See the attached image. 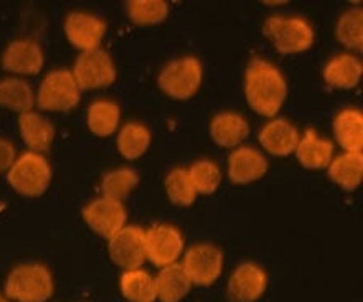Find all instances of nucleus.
Here are the masks:
<instances>
[{
    "label": "nucleus",
    "instance_id": "nucleus-1",
    "mask_svg": "<svg viewBox=\"0 0 363 302\" xmlns=\"http://www.w3.org/2000/svg\"><path fill=\"white\" fill-rule=\"evenodd\" d=\"M245 93L248 104L256 113L272 118L287 96V84L274 65L261 58L251 60L246 69Z\"/></svg>",
    "mask_w": 363,
    "mask_h": 302
},
{
    "label": "nucleus",
    "instance_id": "nucleus-2",
    "mask_svg": "<svg viewBox=\"0 0 363 302\" xmlns=\"http://www.w3.org/2000/svg\"><path fill=\"white\" fill-rule=\"evenodd\" d=\"M53 291V276L40 263L15 266L5 281V296L15 302H47Z\"/></svg>",
    "mask_w": 363,
    "mask_h": 302
},
{
    "label": "nucleus",
    "instance_id": "nucleus-3",
    "mask_svg": "<svg viewBox=\"0 0 363 302\" xmlns=\"http://www.w3.org/2000/svg\"><path fill=\"white\" fill-rule=\"evenodd\" d=\"M7 180L20 195L40 197L52 182V167L42 154L25 152L7 172Z\"/></svg>",
    "mask_w": 363,
    "mask_h": 302
},
{
    "label": "nucleus",
    "instance_id": "nucleus-4",
    "mask_svg": "<svg viewBox=\"0 0 363 302\" xmlns=\"http://www.w3.org/2000/svg\"><path fill=\"white\" fill-rule=\"evenodd\" d=\"M263 32L282 55L306 52L314 43V30L301 17H271Z\"/></svg>",
    "mask_w": 363,
    "mask_h": 302
},
{
    "label": "nucleus",
    "instance_id": "nucleus-5",
    "mask_svg": "<svg viewBox=\"0 0 363 302\" xmlns=\"http://www.w3.org/2000/svg\"><path fill=\"white\" fill-rule=\"evenodd\" d=\"M201 63L195 57L170 62L159 74V88L174 99H190L201 84Z\"/></svg>",
    "mask_w": 363,
    "mask_h": 302
},
{
    "label": "nucleus",
    "instance_id": "nucleus-6",
    "mask_svg": "<svg viewBox=\"0 0 363 302\" xmlns=\"http://www.w3.org/2000/svg\"><path fill=\"white\" fill-rule=\"evenodd\" d=\"M77 79L68 69H55L40 84L37 104L43 111H72L79 103Z\"/></svg>",
    "mask_w": 363,
    "mask_h": 302
},
{
    "label": "nucleus",
    "instance_id": "nucleus-7",
    "mask_svg": "<svg viewBox=\"0 0 363 302\" xmlns=\"http://www.w3.org/2000/svg\"><path fill=\"white\" fill-rule=\"evenodd\" d=\"M182 268L185 269L191 286H211L223 271V253L213 245H195L186 251Z\"/></svg>",
    "mask_w": 363,
    "mask_h": 302
},
{
    "label": "nucleus",
    "instance_id": "nucleus-8",
    "mask_svg": "<svg viewBox=\"0 0 363 302\" xmlns=\"http://www.w3.org/2000/svg\"><path fill=\"white\" fill-rule=\"evenodd\" d=\"M72 73L79 89L108 88L116 82L113 60L101 48L79 55Z\"/></svg>",
    "mask_w": 363,
    "mask_h": 302
},
{
    "label": "nucleus",
    "instance_id": "nucleus-9",
    "mask_svg": "<svg viewBox=\"0 0 363 302\" xmlns=\"http://www.w3.org/2000/svg\"><path fill=\"white\" fill-rule=\"evenodd\" d=\"M109 256L124 271L139 269L145 263V231L140 226H124L109 238Z\"/></svg>",
    "mask_w": 363,
    "mask_h": 302
},
{
    "label": "nucleus",
    "instance_id": "nucleus-10",
    "mask_svg": "<svg viewBox=\"0 0 363 302\" xmlns=\"http://www.w3.org/2000/svg\"><path fill=\"white\" fill-rule=\"evenodd\" d=\"M184 236L175 226L155 225L145 231V255L150 263L165 268L184 253Z\"/></svg>",
    "mask_w": 363,
    "mask_h": 302
},
{
    "label": "nucleus",
    "instance_id": "nucleus-11",
    "mask_svg": "<svg viewBox=\"0 0 363 302\" xmlns=\"http://www.w3.org/2000/svg\"><path fill=\"white\" fill-rule=\"evenodd\" d=\"M83 218L94 233L104 236V238H113L125 226L128 213L121 201L101 197L84 206Z\"/></svg>",
    "mask_w": 363,
    "mask_h": 302
},
{
    "label": "nucleus",
    "instance_id": "nucleus-12",
    "mask_svg": "<svg viewBox=\"0 0 363 302\" xmlns=\"http://www.w3.org/2000/svg\"><path fill=\"white\" fill-rule=\"evenodd\" d=\"M268 276L261 266L243 263L233 271L228 281V296L233 302H256L266 293Z\"/></svg>",
    "mask_w": 363,
    "mask_h": 302
},
{
    "label": "nucleus",
    "instance_id": "nucleus-13",
    "mask_svg": "<svg viewBox=\"0 0 363 302\" xmlns=\"http://www.w3.org/2000/svg\"><path fill=\"white\" fill-rule=\"evenodd\" d=\"M65 33L73 47L82 52H91L99 48L101 40L106 33V23L91 13L73 12L65 22Z\"/></svg>",
    "mask_w": 363,
    "mask_h": 302
},
{
    "label": "nucleus",
    "instance_id": "nucleus-14",
    "mask_svg": "<svg viewBox=\"0 0 363 302\" xmlns=\"http://www.w3.org/2000/svg\"><path fill=\"white\" fill-rule=\"evenodd\" d=\"M2 67L17 74H37L43 68L42 47L30 38L15 40L5 48Z\"/></svg>",
    "mask_w": 363,
    "mask_h": 302
},
{
    "label": "nucleus",
    "instance_id": "nucleus-15",
    "mask_svg": "<svg viewBox=\"0 0 363 302\" xmlns=\"http://www.w3.org/2000/svg\"><path fill=\"white\" fill-rule=\"evenodd\" d=\"M268 170L264 155L253 147H241L230 155L228 175L233 184H251Z\"/></svg>",
    "mask_w": 363,
    "mask_h": 302
},
{
    "label": "nucleus",
    "instance_id": "nucleus-16",
    "mask_svg": "<svg viewBox=\"0 0 363 302\" xmlns=\"http://www.w3.org/2000/svg\"><path fill=\"white\" fill-rule=\"evenodd\" d=\"M301 135L297 129L286 119H276L266 124L259 133V142L272 155H289L296 152Z\"/></svg>",
    "mask_w": 363,
    "mask_h": 302
},
{
    "label": "nucleus",
    "instance_id": "nucleus-17",
    "mask_svg": "<svg viewBox=\"0 0 363 302\" xmlns=\"http://www.w3.org/2000/svg\"><path fill=\"white\" fill-rule=\"evenodd\" d=\"M20 135L27 147L35 154L48 152L55 139V128L48 119L37 113L20 114L18 119Z\"/></svg>",
    "mask_w": 363,
    "mask_h": 302
},
{
    "label": "nucleus",
    "instance_id": "nucleus-18",
    "mask_svg": "<svg viewBox=\"0 0 363 302\" xmlns=\"http://www.w3.org/2000/svg\"><path fill=\"white\" fill-rule=\"evenodd\" d=\"M155 293L160 302H180L190 293L191 283L182 264L165 266L154 278Z\"/></svg>",
    "mask_w": 363,
    "mask_h": 302
},
{
    "label": "nucleus",
    "instance_id": "nucleus-19",
    "mask_svg": "<svg viewBox=\"0 0 363 302\" xmlns=\"http://www.w3.org/2000/svg\"><path fill=\"white\" fill-rule=\"evenodd\" d=\"M297 160L306 169L320 170L329 167L334 155V145L330 140L319 139L312 129H307L304 138H301L296 149Z\"/></svg>",
    "mask_w": 363,
    "mask_h": 302
},
{
    "label": "nucleus",
    "instance_id": "nucleus-20",
    "mask_svg": "<svg viewBox=\"0 0 363 302\" xmlns=\"http://www.w3.org/2000/svg\"><path fill=\"white\" fill-rule=\"evenodd\" d=\"M211 139L221 147H235L248 138L250 125L243 116L236 113H221L210 124Z\"/></svg>",
    "mask_w": 363,
    "mask_h": 302
},
{
    "label": "nucleus",
    "instance_id": "nucleus-21",
    "mask_svg": "<svg viewBox=\"0 0 363 302\" xmlns=\"http://www.w3.org/2000/svg\"><path fill=\"white\" fill-rule=\"evenodd\" d=\"M334 133L339 144L347 152L362 154L363 147V116L357 109H345L337 114Z\"/></svg>",
    "mask_w": 363,
    "mask_h": 302
},
{
    "label": "nucleus",
    "instance_id": "nucleus-22",
    "mask_svg": "<svg viewBox=\"0 0 363 302\" xmlns=\"http://www.w3.org/2000/svg\"><path fill=\"white\" fill-rule=\"evenodd\" d=\"M363 73L362 63L352 55H339L324 68L325 82L334 88L350 89L359 84Z\"/></svg>",
    "mask_w": 363,
    "mask_h": 302
},
{
    "label": "nucleus",
    "instance_id": "nucleus-23",
    "mask_svg": "<svg viewBox=\"0 0 363 302\" xmlns=\"http://www.w3.org/2000/svg\"><path fill=\"white\" fill-rule=\"evenodd\" d=\"M329 177L344 190H355L363 179V155L354 152L339 155L329 165Z\"/></svg>",
    "mask_w": 363,
    "mask_h": 302
},
{
    "label": "nucleus",
    "instance_id": "nucleus-24",
    "mask_svg": "<svg viewBox=\"0 0 363 302\" xmlns=\"http://www.w3.org/2000/svg\"><path fill=\"white\" fill-rule=\"evenodd\" d=\"M121 293L129 302H155V281L147 271L130 269L124 271L119 281Z\"/></svg>",
    "mask_w": 363,
    "mask_h": 302
},
{
    "label": "nucleus",
    "instance_id": "nucleus-25",
    "mask_svg": "<svg viewBox=\"0 0 363 302\" xmlns=\"http://www.w3.org/2000/svg\"><path fill=\"white\" fill-rule=\"evenodd\" d=\"M121 109L113 101H94L88 109V128L99 138H108L119 128Z\"/></svg>",
    "mask_w": 363,
    "mask_h": 302
},
{
    "label": "nucleus",
    "instance_id": "nucleus-26",
    "mask_svg": "<svg viewBox=\"0 0 363 302\" xmlns=\"http://www.w3.org/2000/svg\"><path fill=\"white\" fill-rule=\"evenodd\" d=\"M35 94L28 83L23 79L7 78L0 82V106L25 114L30 113L35 104Z\"/></svg>",
    "mask_w": 363,
    "mask_h": 302
},
{
    "label": "nucleus",
    "instance_id": "nucleus-27",
    "mask_svg": "<svg viewBox=\"0 0 363 302\" xmlns=\"http://www.w3.org/2000/svg\"><path fill=\"white\" fill-rule=\"evenodd\" d=\"M150 145V133L145 125L139 123H129L121 129L118 138V149L123 157L128 160L139 159L147 152Z\"/></svg>",
    "mask_w": 363,
    "mask_h": 302
},
{
    "label": "nucleus",
    "instance_id": "nucleus-28",
    "mask_svg": "<svg viewBox=\"0 0 363 302\" xmlns=\"http://www.w3.org/2000/svg\"><path fill=\"white\" fill-rule=\"evenodd\" d=\"M139 184V175L133 169H116L108 172L101 182L103 197L123 201Z\"/></svg>",
    "mask_w": 363,
    "mask_h": 302
},
{
    "label": "nucleus",
    "instance_id": "nucleus-29",
    "mask_svg": "<svg viewBox=\"0 0 363 302\" xmlns=\"http://www.w3.org/2000/svg\"><path fill=\"white\" fill-rule=\"evenodd\" d=\"M129 18L138 25H157L169 15V5L164 0H133L128 2Z\"/></svg>",
    "mask_w": 363,
    "mask_h": 302
},
{
    "label": "nucleus",
    "instance_id": "nucleus-30",
    "mask_svg": "<svg viewBox=\"0 0 363 302\" xmlns=\"http://www.w3.org/2000/svg\"><path fill=\"white\" fill-rule=\"evenodd\" d=\"M337 38L347 48L362 50L363 45V13L362 9H352L342 15L337 23Z\"/></svg>",
    "mask_w": 363,
    "mask_h": 302
},
{
    "label": "nucleus",
    "instance_id": "nucleus-31",
    "mask_svg": "<svg viewBox=\"0 0 363 302\" xmlns=\"http://www.w3.org/2000/svg\"><path fill=\"white\" fill-rule=\"evenodd\" d=\"M165 190H167L170 201L179 206H190L196 197L189 170L185 169H174L167 175V179H165Z\"/></svg>",
    "mask_w": 363,
    "mask_h": 302
},
{
    "label": "nucleus",
    "instance_id": "nucleus-32",
    "mask_svg": "<svg viewBox=\"0 0 363 302\" xmlns=\"http://www.w3.org/2000/svg\"><path fill=\"white\" fill-rule=\"evenodd\" d=\"M190 180L194 184L195 192L201 195L213 194L221 182V172L218 165L211 160H200L195 162L189 170Z\"/></svg>",
    "mask_w": 363,
    "mask_h": 302
},
{
    "label": "nucleus",
    "instance_id": "nucleus-33",
    "mask_svg": "<svg viewBox=\"0 0 363 302\" xmlns=\"http://www.w3.org/2000/svg\"><path fill=\"white\" fill-rule=\"evenodd\" d=\"M15 162V147L10 140L0 138V174L9 172Z\"/></svg>",
    "mask_w": 363,
    "mask_h": 302
},
{
    "label": "nucleus",
    "instance_id": "nucleus-34",
    "mask_svg": "<svg viewBox=\"0 0 363 302\" xmlns=\"http://www.w3.org/2000/svg\"><path fill=\"white\" fill-rule=\"evenodd\" d=\"M0 302H10V299L5 294H0Z\"/></svg>",
    "mask_w": 363,
    "mask_h": 302
}]
</instances>
